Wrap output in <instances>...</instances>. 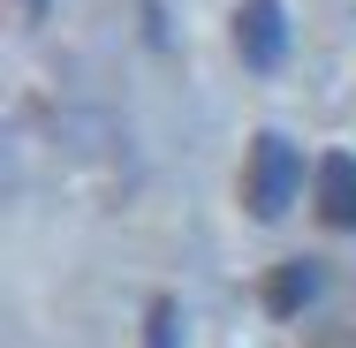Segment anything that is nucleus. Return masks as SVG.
<instances>
[{"instance_id": "obj_1", "label": "nucleus", "mask_w": 356, "mask_h": 348, "mask_svg": "<svg viewBox=\"0 0 356 348\" xmlns=\"http://www.w3.org/2000/svg\"><path fill=\"white\" fill-rule=\"evenodd\" d=\"M303 197V151L281 137V129H266V137L250 144V167H243V205L250 219H288V205Z\"/></svg>"}, {"instance_id": "obj_3", "label": "nucleus", "mask_w": 356, "mask_h": 348, "mask_svg": "<svg viewBox=\"0 0 356 348\" xmlns=\"http://www.w3.org/2000/svg\"><path fill=\"white\" fill-rule=\"evenodd\" d=\"M318 219L326 227H356V159L349 151L318 159Z\"/></svg>"}, {"instance_id": "obj_5", "label": "nucleus", "mask_w": 356, "mask_h": 348, "mask_svg": "<svg viewBox=\"0 0 356 348\" xmlns=\"http://www.w3.org/2000/svg\"><path fill=\"white\" fill-rule=\"evenodd\" d=\"M182 341V318H175V303H152V318H144V348H175Z\"/></svg>"}, {"instance_id": "obj_4", "label": "nucleus", "mask_w": 356, "mask_h": 348, "mask_svg": "<svg viewBox=\"0 0 356 348\" xmlns=\"http://www.w3.org/2000/svg\"><path fill=\"white\" fill-rule=\"evenodd\" d=\"M311 295H318V265H311V258H288L281 273L266 280V303H273V310H303V303H311Z\"/></svg>"}, {"instance_id": "obj_2", "label": "nucleus", "mask_w": 356, "mask_h": 348, "mask_svg": "<svg viewBox=\"0 0 356 348\" xmlns=\"http://www.w3.org/2000/svg\"><path fill=\"white\" fill-rule=\"evenodd\" d=\"M235 53L250 69H281V53H288V8L281 0H243L235 8Z\"/></svg>"}]
</instances>
